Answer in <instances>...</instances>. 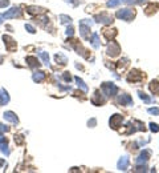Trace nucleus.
Wrapping results in <instances>:
<instances>
[{"label":"nucleus","instance_id":"obj_7","mask_svg":"<svg viewBox=\"0 0 159 173\" xmlns=\"http://www.w3.org/2000/svg\"><path fill=\"white\" fill-rule=\"evenodd\" d=\"M3 40H4V44H5V48H7V51H9V52H12V51H15L16 49V41L13 40L11 36H8V35H4L3 36Z\"/></svg>","mask_w":159,"mask_h":173},{"label":"nucleus","instance_id":"obj_12","mask_svg":"<svg viewBox=\"0 0 159 173\" xmlns=\"http://www.w3.org/2000/svg\"><path fill=\"white\" fill-rule=\"evenodd\" d=\"M3 119L5 121H9V122H12V124H19V119H18V116H16L12 111H7V112H4L3 113Z\"/></svg>","mask_w":159,"mask_h":173},{"label":"nucleus","instance_id":"obj_38","mask_svg":"<svg viewBox=\"0 0 159 173\" xmlns=\"http://www.w3.org/2000/svg\"><path fill=\"white\" fill-rule=\"evenodd\" d=\"M95 124H97V120H95V119H92V120H89V121H88V125H89V127H92V128L95 127Z\"/></svg>","mask_w":159,"mask_h":173},{"label":"nucleus","instance_id":"obj_4","mask_svg":"<svg viewBox=\"0 0 159 173\" xmlns=\"http://www.w3.org/2000/svg\"><path fill=\"white\" fill-rule=\"evenodd\" d=\"M119 52H121V47H119V44L115 43V41H111L109 46H107V49H106V53L107 56L110 57H115L119 55Z\"/></svg>","mask_w":159,"mask_h":173},{"label":"nucleus","instance_id":"obj_27","mask_svg":"<svg viewBox=\"0 0 159 173\" xmlns=\"http://www.w3.org/2000/svg\"><path fill=\"white\" fill-rule=\"evenodd\" d=\"M60 20L62 24H70L72 23V18H69V16L66 15H60Z\"/></svg>","mask_w":159,"mask_h":173},{"label":"nucleus","instance_id":"obj_40","mask_svg":"<svg viewBox=\"0 0 159 173\" xmlns=\"http://www.w3.org/2000/svg\"><path fill=\"white\" fill-rule=\"evenodd\" d=\"M69 2H72V3H73V5H77V4H78L77 0H69Z\"/></svg>","mask_w":159,"mask_h":173},{"label":"nucleus","instance_id":"obj_1","mask_svg":"<svg viewBox=\"0 0 159 173\" xmlns=\"http://www.w3.org/2000/svg\"><path fill=\"white\" fill-rule=\"evenodd\" d=\"M115 16L118 19H121V20L131 21L135 18V11L131 9V8H122V9H119L118 12L115 14Z\"/></svg>","mask_w":159,"mask_h":173},{"label":"nucleus","instance_id":"obj_23","mask_svg":"<svg viewBox=\"0 0 159 173\" xmlns=\"http://www.w3.org/2000/svg\"><path fill=\"white\" fill-rule=\"evenodd\" d=\"M54 59H56V61H57V64H61V65H65V64L68 63L66 56H64L62 53H56Z\"/></svg>","mask_w":159,"mask_h":173},{"label":"nucleus","instance_id":"obj_15","mask_svg":"<svg viewBox=\"0 0 159 173\" xmlns=\"http://www.w3.org/2000/svg\"><path fill=\"white\" fill-rule=\"evenodd\" d=\"M27 12L29 15H40V14H44L45 9L41 7H35V5H31V7L27 8Z\"/></svg>","mask_w":159,"mask_h":173},{"label":"nucleus","instance_id":"obj_29","mask_svg":"<svg viewBox=\"0 0 159 173\" xmlns=\"http://www.w3.org/2000/svg\"><path fill=\"white\" fill-rule=\"evenodd\" d=\"M119 4V0H109L107 2V7H117Z\"/></svg>","mask_w":159,"mask_h":173},{"label":"nucleus","instance_id":"obj_42","mask_svg":"<svg viewBox=\"0 0 159 173\" xmlns=\"http://www.w3.org/2000/svg\"><path fill=\"white\" fill-rule=\"evenodd\" d=\"M3 165H5V161L4 160H0V166H3Z\"/></svg>","mask_w":159,"mask_h":173},{"label":"nucleus","instance_id":"obj_34","mask_svg":"<svg viewBox=\"0 0 159 173\" xmlns=\"http://www.w3.org/2000/svg\"><path fill=\"white\" fill-rule=\"evenodd\" d=\"M25 30H27L28 32H29V33H35V32H36V30L33 28V27H32L31 24H25Z\"/></svg>","mask_w":159,"mask_h":173},{"label":"nucleus","instance_id":"obj_31","mask_svg":"<svg viewBox=\"0 0 159 173\" xmlns=\"http://www.w3.org/2000/svg\"><path fill=\"white\" fill-rule=\"evenodd\" d=\"M66 36H69V37H72L73 35H74V30H73V27H68L66 28Z\"/></svg>","mask_w":159,"mask_h":173},{"label":"nucleus","instance_id":"obj_14","mask_svg":"<svg viewBox=\"0 0 159 173\" xmlns=\"http://www.w3.org/2000/svg\"><path fill=\"white\" fill-rule=\"evenodd\" d=\"M0 150L5 154V156H9V149H8V141L5 137H0Z\"/></svg>","mask_w":159,"mask_h":173},{"label":"nucleus","instance_id":"obj_6","mask_svg":"<svg viewBox=\"0 0 159 173\" xmlns=\"http://www.w3.org/2000/svg\"><path fill=\"white\" fill-rule=\"evenodd\" d=\"M122 121H123V116L122 115H113L110 117V121H109L110 128H113V129H118V128L121 127Z\"/></svg>","mask_w":159,"mask_h":173},{"label":"nucleus","instance_id":"obj_41","mask_svg":"<svg viewBox=\"0 0 159 173\" xmlns=\"http://www.w3.org/2000/svg\"><path fill=\"white\" fill-rule=\"evenodd\" d=\"M143 2H146V0H137V2H135V3H137V4H142Z\"/></svg>","mask_w":159,"mask_h":173},{"label":"nucleus","instance_id":"obj_16","mask_svg":"<svg viewBox=\"0 0 159 173\" xmlns=\"http://www.w3.org/2000/svg\"><path fill=\"white\" fill-rule=\"evenodd\" d=\"M32 79H33V81H36V83H41L45 79V72L35 71V72H33V75H32Z\"/></svg>","mask_w":159,"mask_h":173},{"label":"nucleus","instance_id":"obj_11","mask_svg":"<svg viewBox=\"0 0 159 173\" xmlns=\"http://www.w3.org/2000/svg\"><path fill=\"white\" fill-rule=\"evenodd\" d=\"M94 20L97 23H102V24H111L113 23V18L106 14H101V15H97L94 18Z\"/></svg>","mask_w":159,"mask_h":173},{"label":"nucleus","instance_id":"obj_39","mask_svg":"<svg viewBox=\"0 0 159 173\" xmlns=\"http://www.w3.org/2000/svg\"><path fill=\"white\" fill-rule=\"evenodd\" d=\"M134 2V0H119V3H129V4H131Z\"/></svg>","mask_w":159,"mask_h":173},{"label":"nucleus","instance_id":"obj_24","mask_svg":"<svg viewBox=\"0 0 159 173\" xmlns=\"http://www.w3.org/2000/svg\"><path fill=\"white\" fill-rule=\"evenodd\" d=\"M74 80H76V83H77L78 88H81L82 91H84L85 93H86V92H88V85H86V84H85V83H84V80H82V79H80L78 76H76V77H74Z\"/></svg>","mask_w":159,"mask_h":173},{"label":"nucleus","instance_id":"obj_22","mask_svg":"<svg viewBox=\"0 0 159 173\" xmlns=\"http://www.w3.org/2000/svg\"><path fill=\"white\" fill-rule=\"evenodd\" d=\"M156 9H158V4L151 3L150 5H147V7L145 8V14L146 15H152L154 12H156Z\"/></svg>","mask_w":159,"mask_h":173},{"label":"nucleus","instance_id":"obj_9","mask_svg":"<svg viewBox=\"0 0 159 173\" xmlns=\"http://www.w3.org/2000/svg\"><path fill=\"white\" fill-rule=\"evenodd\" d=\"M129 164H130V160H129L127 156H122V157L118 160L117 168H118V170H122V172H125V170H127V168H129Z\"/></svg>","mask_w":159,"mask_h":173},{"label":"nucleus","instance_id":"obj_28","mask_svg":"<svg viewBox=\"0 0 159 173\" xmlns=\"http://www.w3.org/2000/svg\"><path fill=\"white\" fill-rule=\"evenodd\" d=\"M150 131L154 132V133L159 132V125H158V124H154V122H150Z\"/></svg>","mask_w":159,"mask_h":173},{"label":"nucleus","instance_id":"obj_35","mask_svg":"<svg viewBox=\"0 0 159 173\" xmlns=\"http://www.w3.org/2000/svg\"><path fill=\"white\" fill-rule=\"evenodd\" d=\"M9 5V0H0V7L2 8H5Z\"/></svg>","mask_w":159,"mask_h":173},{"label":"nucleus","instance_id":"obj_13","mask_svg":"<svg viewBox=\"0 0 159 173\" xmlns=\"http://www.w3.org/2000/svg\"><path fill=\"white\" fill-rule=\"evenodd\" d=\"M142 79H143V75H142L141 72L137 71V69L131 71V72H130V73L127 75V81H133V83H135V81H141Z\"/></svg>","mask_w":159,"mask_h":173},{"label":"nucleus","instance_id":"obj_2","mask_svg":"<svg viewBox=\"0 0 159 173\" xmlns=\"http://www.w3.org/2000/svg\"><path fill=\"white\" fill-rule=\"evenodd\" d=\"M101 91L106 97H111V96H115L118 93V87L114 85L113 83H104L101 87Z\"/></svg>","mask_w":159,"mask_h":173},{"label":"nucleus","instance_id":"obj_8","mask_svg":"<svg viewBox=\"0 0 159 173\" xmlns=\"http://www.w3.org/2000/svg\"><path fill=\"white\" fill-rule=\"evenodd\" d=\"M150 156H151V150L150 149H143L142 150V153L138 156V159H137V164L139 165V164H146L147 161H149V159H150Z\"/></svg>","mask_w":159,"mask_h":173},{"label":"nucleus","instance_id":"obj_18","mask_svg":"<svg viewBox=\"0 0 159 173\" xmlns=\"http://www.w3.org/2000/svg\"><path fill=\"white\" fill-rule=\"evenodd\" d=\"M92 103L94 104V105H102L105 103V99H102V96H101V93L97 91L94 93V96L92 97Z\"/></svg>","mask_w":159,"mask_h":173},{"label":"nucleus","instance_id":"obj_32","mask_svg":"<svg viewBox=\"0 0 159 173\" xmlns=\"http://www.w3.org/2000/svg\"><path fill=\"white\" fill-rule=\"evenodd\" d=\"M62 77H64V80H65L66 83H70V80H72V76H70L69 72H64V75H62Z\"/></svg>","mask_w":159,"mask_h":173},{"label":"nucleus","instance_id":"obj_10","mask_svg":"<svg viewBox=\"0 0 159 173\" xmlns=\"http://www.w3.org/2000/svg\"><path fill=\"white\" fill-rule=\"evenodd\" d=\"M118 104L125 105V107H130V105H133V99H131L130 95L123 93V95H121V96L118 97Z\"/></svg>","mask_w":159,"mask_h":173},{"label":"nucleus","instance_id":"obj_19","mask_svg":"<svg viewBox=\"0 0 159 173\" xmlns=\"http://www.w3.org/2000/svg\"><path fill=\"white\" fill-rule=\"evenodd\" d=\"M89 41H90V44L93 46V48H95V49H98L100 48V37H98V33H93L92 35V39H89Z\"/></svg>","mask_w":159,"mask_h":173},{"label":"nucleus","instance_id":"obj_37","mask_svg":"<svg viewBox=\"0 0 159 173\" xmlns=\"http://www.w3.org/2000/svg\"><path fill=\"white\" fill-rule=\"evenodd\" d=\"M146 170H147L146 165H141V166H138V168L135 169V172H146Z\"/></svg>","mask_w":159,"mask_h":173},{"label":"nucleus","instance_id":"obj_5","mask_svg":"<svg viewBox=\"0 0 159 173\" xmlns=\"http://www.w3.org/2000/svg\"><path fill=\"white\" fill-rule=\"evenodd\" d=\"M3 19H15V18H20L21 16V9L19 7H12L11 9H8L7 12L2 14Z\"/></svg>","mask_w":159,"mask_h":173},{"label":"nucleus","instance_id":"obj_3","mask_svg":"<svg viewBox=\"0 0 159 173\" xmlns=\"http://www.w3.org/2000/svg\"><path fill=\"white\" fill-rule=\"evenodd\" d=\"M90 27H92V21H89L88 19H84L80 21V33H81L82 39H86V40H89L90 36Z\"/></svg>","mask_w":159,"mask_h":173},{"label":"nucleus","instance_id":"obj_36","mask_svg":"<svg viewBox=\"0 0 159 173\" xmlns=\"http://www.w3.org/2000/svg\"><path fill=\"white\" fill-rule=\"evenodd\" d=\"M147 112H149L150 115H159V109L158 108H150Z\"/></svg>","mask_w":159,"mask_h":173},{"label":"nucleus","instance_id":"obj_20","mask_svg":"<svg viewBox=\"0 0 159 173\" xmlns=\"http://www.w3.org/2000/svg\"><path fill=\"white\" fill-rule=\"evenodd\" d=\"M149 88H150V91L154 95H158V96H159V81L158 80H152L149 84Z\"/></svg>","mask_w":159,"mask_h":173},{"label":"nucleus","instance_id":"obj_26","mask_svg":"<svg viewBox=\"0 0 159 173\" xmlns=\"http://www.w3.org/2000/svg\"><path fill=\"white\" fill-rule=\"evenodd\" d=\"M38 56L43 59V61H44L45 65L49 67V56H48V53H45L44 51H38Z\"/></svg>","mask_w":159,"mask_h":173},{"label":"nucleus","instance_id":"obj_30","mask_svg":"<svg viewBox=\"0 0 159 173\" xmlns=\"http://www.w3.org/2000/svg\"><path fill=\"white\" fill-rule=\"evenodd\" d=\"M8 131H9V128H8V127H5V125H3V124H0V137L3 136V133L8 132Z\"/></svg>","mask_w":159,"mask_h":173},{"label":"nucleus","instance_id":"obj_25","mask_svg":"<svg viewBox=\"0 0 159 173\" xmlns=\"http://www.w3.org/2000/svg\"><path fill=\"white\" fill-rule=\"evenodd\" d=\"M138 96H139V99H141V100H143V101H145L146 104H150V103H152V99L147 96V95H146L145 92L139 91V92H138Z\"/></svg>","mask_w":159,"mask_h":173},{"label":"nucleus","instance_id":"obj_17","mask_svg":"<svg viewBox=\"0 0 159 173\" xmlns=\"http://www.w3.org/2000/svg\"><path fill=\"white\" fill-rule=\"evenodd\" d=\"M104 37L106 39V40L111 41V39H114L117 36V30H104Z\"/></svg>","mask_w":159,"mask_h":173},{"label":"nucleus","instance_id":"obj_21","mask_svg":"<svg viewBox=\"0 0 159 173\" xmlns=\"http://www.w3.org/2000/svg\"><path fill=\"white\" fill-rule=\"evenodd\" d=\"M27 63H28L29 67H32V68H36V67L38 68V65H40L37 57H35V56H28L27 57Z\"/></svg>","mask_w":159,"mask_h":173},{"label":"nucleus","instance_id":"obj_33","mask_svg":"<svg viewBox=\"0 0 159 173\" xmlns=\"http://www.w3.org/2000/svg\"><path fill=\"white\" fill-rule=\"evenodd\" d=\"M15 143L18 145H20V144L24 143V138H23V136H15Z\"/></svg>","mask_w":159,"mask_h":173}]
</instances>
